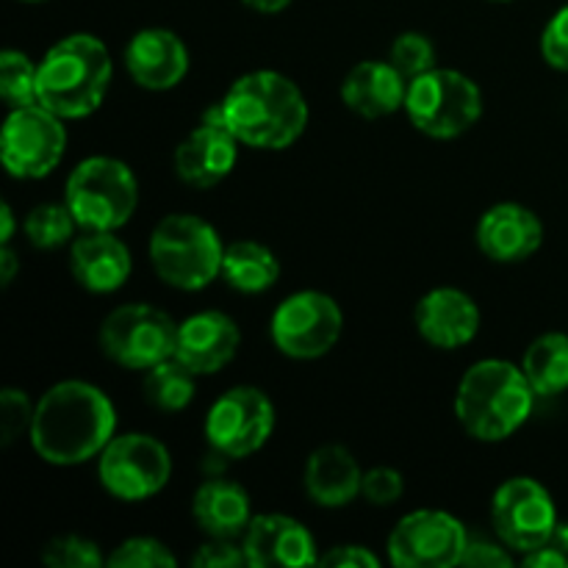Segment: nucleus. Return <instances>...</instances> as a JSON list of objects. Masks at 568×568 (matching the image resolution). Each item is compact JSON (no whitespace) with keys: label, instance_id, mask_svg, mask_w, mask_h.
<instances>
[{"label":"nucleus","instance_id":"obj_1","mask_svg":"<svg viewBox=\"0 0 568 568\" xmlns=\"http://www.w3.org/2000/svg\"><path fill=\"white\" fill-rule=\"evenodd\" d=\"M116 405L89 381H59L37 399L28 444L39 460L55 469H75L100 458L116 436Z\"/></svg>","mask_w":568,"mask_h":568},{"label":"nucleus","instance_id":"obj_2","mask_svg":"<svg viewBox=\"0 0 568 568\" xmlns=\"http://www.w3.org/2000/svg\"><path fill=\"white\" fill-rule=\"evenodd\" d=\"M222 122L250 150L281 153L303 139L311 105L294 78L277 70H250L216 100Z\"/></svg>","mask_w":568,"mask_h":568},{"label":"nucleus","instance_id":"obj_3","mask_svg":"<svg viewBox=\"0 0 568 568\" xmlns=\"http://www.w3.org/2000/svg\"><path fill=\"white\" fill-rule=\"evenodd\" d=\"M536 399L521 364L483 358L460 375L453 408L466 436L480 444H503L530 422Z\"/></svg>","mask_w":568,"mask_h":568},{"label":"nucleus","instance_id":"obj_4","mask_svg":"<svg viewBox=\"0 0 568 568\" xmlns=\"http://www.w3.org/2000/svg\"><path fill=\"white\" fill-rule=\"evenodd\" d=\"M114 81V59L100 37L75 31L61 37L39 61V103L61 120L92 116Z\"/></svg>","mask_w":568,"mask_h":568},{"label":"nucleus","instance_id":"obj_5","mask_svg":"<svg viewBox=\"0 0 568 568\" xmlns=\"http://www.w3.org/2000/svg\"><path fill=\"white\" fill-rule=\"evenodd\" d=\"M148 258L155 277L175 292H203L222 277L225 242L200 214L175 211L155 222L148 239Z\"/></svg>","mask_w":568,"mask_h":568},{"label":"nucleus","instance_id":"obj_6","mask_svg":"<svg viewBox=\"0 0 568 568\" xmlns=\"http://www.w3.org/2000/svg\"><path fill=\"white\" fill-rule=\"evenodd\" d=\"M64 203L81 231L120 233L139 209V178L116 155H89L67 175Z\"/></svg>","mask_w":568,"mask_h":568},{"label":"nucleus","instance_id":"obj_7","mask_svg":"<svg viewBox=\"0 0 568 568\" xmlns=\"http://www.w3.org/2000/svg\"><path fill=\"white\" fill-rule=\"evenodd\" d=\"M480 83L455 67H433L408 81L403 114L430 139H458L483 120Z\"/></svg>","mask_w":568,"mask_h":568},{"label":"nucleus","instance_id":"obj_8","mask_svg":"<svg viewBox=\"0 0 568 568\" xmlns=\"http://www.w3.org/2000/svg\"><path fill=\"white\" fill-rule=\"evenodd\" d=\"M178 325L181 322L172 320L159 305H116L100 322V353L128 372H148L175 355Z\"/></svg>","mask_w":568,"mask_h":568},{"label":"nucleus","instance_id":"obj_9","mask_svg":"<svg viewBox=\"0 0 568 568\" xmlns=\"http://www.w3.org/2000/svg\"><path fill=\"white\" fill-rule=\"evenodd\" d=\"M344 333V311L333 294L300 288L283 297L270 316V338L283 358L320 361L336 349Z\"/></svg>","mask_w":568,"mask_h":568},{"label":"nucleus","instance_id":"obj_10","mask_svg":"<svg viewBox=\"0 0 568 568\" xmlns=\"http://www.w3.org/2000/svg\"><path fill=\"white\" fill-rule=\"evenodd\" d=\"M277 427V410L258 386H233L205 410L203 436L211 453L225 460H242L261 453Z\"/></svg>","mask_w":568,"mask_h":568},{"label":"nucleus","instance_id":"obj_11","mask_svg":"<svg viewBox=\"0 0 568 568\" xmlns=\"http://www.w3.org/2000/svg\"><path fill=\"white\" fill-rule=\"evenodd\" d=\"M98 480L120 503H144L170 486L172 453L150 433H116L100 453Z\"/></svg>","mask_w":568,"mask_h":568},{"label":"nucleus","instance_id":"obj_12","mask_svg":"<svg viewBox=\"0 0 568 568\" xmlns=\"http://www.w3.org/2000/svg\"><path fill=\"white\" fill-rule=\"evenodd\" d=\"M67 120L42 103L9 109L0 131V161L17 181H42L67 153Z\"/></svg>","mask_w":568,"mask_h":568},{"label":"nucleus","instance_id":"obj_13","mask_svg":"<svg viewBox=\"0 0 568 568\" xmlns=\"http://www.w3.org/2000/svg\"><path fill=\"white\" fill-rule=\"evenodd\" d=\"M560 514L555 497L541 480L527 475L499 483L491 497L494 538L514 555H527L544 547L558 527Z\"/></svg>","mask_w":568,"mask_h":568},{"label":"nucleus","instance_id":"obj_14","mask_svg":"<svg viewBox=\"0 0 568 568\" xmlns=\"http://www.w3.org/2000/svg\"><path fill=\"white\" fill-rule=\"evenodd\" d=\"M469 538L458 516L438 508H419L392 527L386 558L394 568H455L464 560Z\"/></svg>","mask_w":568,"mask_h":568},{"label":"nucleus","instance_id":"obj_15","mask_svg":"<svg viewBox=\"0 0 568 568\" xmlns=\"http://www.w3.org/2000/svg\"><path fill=\"white\" fill-rule=\"evenodd\" d=\"M239 148L242 142L222 122L220 103H214L205 109L197 125L178 142L172 153V170L186 186L214 189L236 170Z\"/></svg>","mask_w":568,"mask_h":568},{"label":"nucleus","instance_id":"obj_16","mask_svg":"<svg viewBox=\"0 0 568 568\" xmlns=\"http://www.w3.org/2000/svg\"><path fill=\"white\" fill-rule=\"evenodd\" d=\"M122 64L131 81L144 92H172L186 81L192 53L183 37L172 28H139L122 50Z\"/></svg>","mask_w":568,"mask_h":568},{"label":"nucleus","instance_id":"obj_17","mask_svg":"<svg viewBox=\"0 0 568 568\" xmlns=\"http://www.w3.org/2000/svg\"><path fill=\"white\" fill-rule=\"evenodd\" d=\"M547 227L544 220L525 203L503 200L488 205L475 225V244L483 258L494 264H525L544 247Z\"/></svg>","mask_w":568,"mask_h":568},{"label":"nucleus","instance_id":"obj_18","mask_svg":"<svg viewBox=\"0 0 568 568\" xmlns=\"http://www.w3.org/2000/svg\"><path fill=\"white\" fill-rule=\"evenodd\" d=\"M414 327L425 344L444 353L464 349L480 336L483 311L469 292L458 286H436L419 297Z\"/></svg>","mask_w":568,"mask_h":568},{"label":"nucleus","instance_id":"obj_19","mask_svg":"<svg viewBox=\"0 0 568 568\" xmlns=\"http://www.w3.org/2000/svg\"><path fill=\"white\" fill-rule=\"evenodd\" d=\"M247 566L303 568L320 566V547L308 527L286 514H255L242 536Z\"/></svg>","mask_w":568,"mask_h":568},{"label":"nucleus","instance_id":"obj_20","mask_svg":"<svg viewBox=\"0 0 568 568\" xmlns=\"http://www.w3.org/2000/svg\"><path fill=\"white\" fill-rule=\"evenodd\" d=\"M239 349H242V327L225 311H197L178 325L175 358L197 377L220 375L236 361Z\"/></svg>","mask_w":568,"mask_h":568},{"label":"nucleus","instance_id":"obj_21","mask_svg":"<svg viewBox=\"0 0 568 568\" xmlns=\"http://www.w3.org/2000/svg\"><path fill=\"white\" fill-rule=\"evenodd\" d=\"M67 264L89 294H114L131 281L133 255L116 231H81L67 247Z\"/></svg>","mask_w":568,"mask_h":568},{"label":"nucleus","instance_id":"obj_22","mask_svg":"<svg viewBox=\"0 0 568 568\" xmlns=\"http://www.w3.org/2000/svg\"><path fill=\"white\" fill-rule=\"evenodd\" d=\"M338 94H342L344 109L353 114L364 120H386L403 111L408 78L388 59H364L349 67Z\"/></svg>","mask_w":568,"mask_h":568},{"label":"nucleus","instance_id":"obj_23","mask_svg":"<svg viewBox=\"0 0 568 568\" xmlns=\"http://www.w3.org/2000/svg\"><path fill=\"white\" fill-rule=\"evenodd\" d=\"M364 466L344 444H322L305 458L303 488L322 510L349 508L361 497Z\"/></svg>","mask_w":568,"mask_h":568},{"label":"nucleus","instance_id":"obj_24","mask_svg":"<svg viewBox=\"0 0 568 568\" xmlns=\"http://www.w3.org/2000/svg\"><path fill=\"white\" fill-rule=\"evenodd\" d=\"M253 497L247 488L227 477H211L200 483L192 497V519L205 538H236L253 521Z\"/></svg>","mask_w":568,"mask_h":568},{"label":"nucleus","instance_id":"obj_25","mask_svg":"<svg viewBox=\"0 0 568 568\" xmlns=\"http://www.w3.org/2000/svg\"><path fill=\"white\" fill-rule=\"evenodd\" d=\"M283 275L275 250L255 239H236L225 244L222 281L239 294H266Z\"/></svg>","mask_w":568,"mask_h":568},{"label":"nucleus","instance_id":"obj_26","mask_svg":"<svg viewBox=\"0 0 568 568\" xmlns=\"http://www.w3.org/2000/svg\"><path fill=\"white\" fill-rule=\"evenodd\" d=\"M521 369L538 397H560L568 392V333L549 331L527 344Z\"/></svg>","mask_w":568,"mask_h":568},{"label":"nucleus","instance_id":"obj_27","mask_svg":"<svg viewBox=\"0 0 568 568\" xmlns=\"http://www.w3.org/2000/svg\"><path fill=\"white\" fill-rule=\"evenodd\" d=\"M200 377L172 355L153 369L142 372V394L150 408L161 414H181L194 403Z\"/></svg>","mask_w":568,"mask_h":568},{"label":"nucleus","instance_id":"obj_28","mask_svg":"<svg viewBox=\"0 0 568 568\" xmlns=\"http://www.w3.org/2000/svg\"><path fill=\"white\" fill-rule=\"evenodd\" d=\"M78 233H81V227H78L75 216L67 209L64 200L61 203L33 205L26 214V220H22V236H26V242L31 247L44 250V253L70 247Z\"/></svg>","mask_w":568,"mask_h":568},{"label":"nucleus","instance_id":"obj_29","mask_svg":"<svg viewBox=\"0 0 568 568\" xmlns=\"http://www.w3.org/2000/svg\"><path fill=\"white\" fill-rule=\"evenodd\" d=\"M0 98L6 111L39 103V61L17 48L0 53Z\"/></svg>","mask_w":568,"mask_h":568},{"label":"nucleus","instance_id":"obj_30","mask_svg":"<svg viewBox=\"0 0 568 568\" xmlns=\"http://www.w3.org/2000/svg\"><path fill=\"white\" fill-rule=\"evenodd\" d=\"M39 560L48 568H100L109 564V555H103L100 544L92 538L64 532L44 544Z\"/></svg>","mask_w":568,"mask_h":568},{"label":"nucleus","instance_id":"obj_31","mask_svg":"<svg viewBox=\"0 0 568 568\" xmlns=\"http://www.w3.org/2000/svg\"><path fill=\"white\" fill-rule=\"evenodd\" d=\"M388 61L403 72L408 81H414L422 72L438 67V50L427 33L422 31H403L392 39L388 44Z\"/></svg>","mask_w":568,"mask_h":568},{"label":"nucleus","instance_id":"obj_32","mask_svg":"<svg viewBox=\"0 0 568 568\" xmlns=\"http://www.w3.org/2000/svg\"><path fill=\"white\" fill-rule=\"evenodd\" d=\"M111 568H172L178 558L161 538L153 536H131L114 547L109 555Z\"/></svg>","mask_w":568,"mask_h":568},{"label":"nucleus","instance_id":"obj_33","mask_svg":"<svg viewBox=\"0 0 568 568\" xmlns=\"http://www.w3.org/2000/svg\"><path fill=\"white\" fill-rule=\"evenodd\" d=\"M33 410H37V399L28 397L22 388L6 386L0 392V444L3 447H14L17 442L31 436Z\"/></svg>","mask_w":568,"mask_h":568},{"label":"nucleus","instance_id":"obj_34","mask_svg":"<svg viewBox=\"0 0 568 568\" xmlns=\"http://www.w3.org/2000/svg\"><path fill=\"white\" fill-rule=\"evenodd\" d=\"M405 497V477L394 466H372L364 469V486H361V499L372 508H392Z\"/></svg>","mask_w":568,"mask_h":568},{"label":"nucleus","instance_id":"obj_35","mask_svg":"<svg viewBox=\"0 0 568 568\" xmlns=\"http://www.w3.org/2000/svg\"><path fill=\"white\" fill-rule=\"evenodd\" d=\"M541 59L552 70L568 72V3L560 6L541 31Z\"/></svg>","mask_w":568,"mask_h":568},{"label":"nucleus","instance_id":"obj_36","mask_svg":"<svg viewBox=\"0 0 568 568\" xmlns=\"http://www.w3.org/2000/svg\"><path fill=\"white\" fill-rule=\"evenodd\" d=\"M194 568H244L247 555H244L242 541L236 538H209L200 544L192 555Z\"/></svg>","mask_w":568,"mask_h":568},{"label":"nucleus","instance_id":"obj_37","mask_svg":"<svg viewBox=\"0 0 568 568\" xmlns=\"http://www.w3.org/2000/svg\"><path fill=\"white\" fill-rule=\"evenodd\" d=\"M460 566L510 568L514 566V552H510L499 538H494V541H486V538H469Z\"/></svg>","mask_w":568,"mask_h":568},{"label":"nucleus","instance_id":"obj_38","mask_svg":"<svg viewBox=\"0 0 568 568\" xmlns=\"http://www.w3.org/2000/svg\"><path fill=\"white\" fill-rule=\"evenodd\" d=\"M320 566L331 568H381V558L364 544H338L320 555Z\"/></svg>","mask_w":568,"mask_h":568},{"label":"nucleus","instance_id":"obj_39","mask_svg":"<svg viewBox=\"0 0 568 568\" xmlns=\"http://www.w3.org/2000/svg\"><path fill=\"white\" fill-rule=\"evenodd\" d=\"M521 564L527 568H568V555L560 552L555 544H544V547L521 555Z\"/></svg>","mask_w":568,"mask_h":568},{"label":"nucleus","instance_id":"obj_40","mask_svg":"<svg viewBox=\"0 0 568 568\" xmlns=\"http://www.w3.org/2000/svg\"><path fill=\"white\" fill-rule=\"evenodd\" d=\"M20 258H17V250L11 244H0V286L9 288L14 283L17 272H20Z\"/></svg>","mask_w":568,"mask_h":568},{"label":"nucleus","instance_id":"obj_41","mask_svg":"<svg viewBox=\"0 0 568 568\" xmlns=\"http://www.w3.org/2000/svg\"><path fill=\"white\" fill-rule=\"evenodd\" d=\"M239 3H244L250 11H255V14H281V11H286L294 0H239Z\"/></svg>","mask_w":568,"mask_h":568},{"label":"nucleus","instance_id":"obj_42","mask_svg":"<svg viewBox=\"0 0 568 568\" xmlns=\"http://www.w3.org/2000/svg\"><path fill=\"white\" fill-rule=\"evenodd\" d=\"M0 244H11L14 242V233H17V216H14V209H11V203H3L0 205Z\"/></svg>","mask_w":568,"mask_h":568},{"label":"nucleus","instance_id":"obj_43","mask_svg":"<svg viewBox=\"0 0 568 568\" xmlns=\"http://www.w3.org/2000/svg\"><path fill=\"white\" fill-rule=\"evenodd\" d=\"M549 544H555V547L560 549V552L568 555V521H558V527H555L552 538H549Z\"/></svg>","mask_w":568,"mask_h":568},{"label":"nucleus","instance_id":"obj_44","mask_svg":"<svg viewBox=\"0 0 568 568\" xmlns=\"http://www.w3.org/2000/svg\"><path fill=\"white\" fill-rule=\"evenodd\" d=\"M22 3H48V0H22Z\"/></svg>","mask_w":568,"mask_h":568},{"label":"nucleus","instance_id":"obj_45","mask_svg":"<svg viewBox=\"0 0 568 568\" xmlns=\"http://www.w3.org/2000/svg\"><path fill=\"white\" fill-rule=\"evenodd\" d=\"M488 3H514V0H488Z\"/></svg>","mask_w":568,"mask_h":568}]
</instances>
